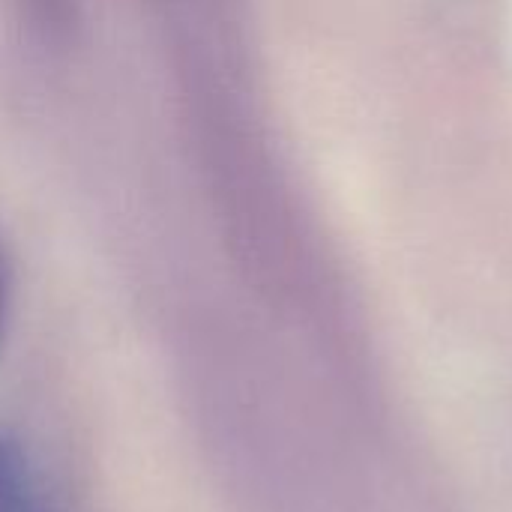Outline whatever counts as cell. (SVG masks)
Here are the masks:
<instances>
[{"mask_svg":"<svg viewBox=\"0 0 512 512\" xmlns=\"http://www.w3.org/2000/svg\"><path fill=\"white\" fill-rule=\"evenodd\" d=\"M0 512H42L27 459L6 438H0Z\"/></svg>","mask_w":512,"mask_h":512,"instance_id":"1","label":"cell"}]
</instances>
